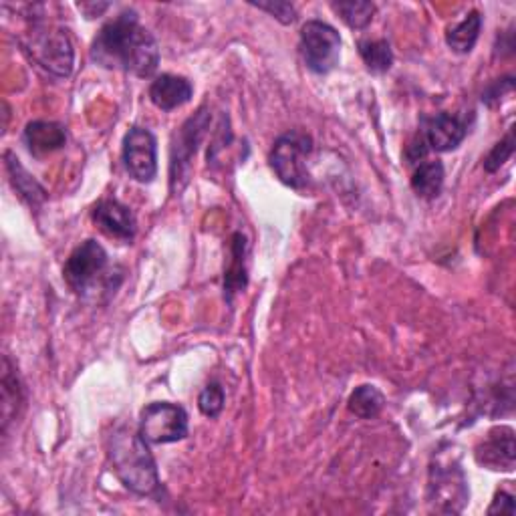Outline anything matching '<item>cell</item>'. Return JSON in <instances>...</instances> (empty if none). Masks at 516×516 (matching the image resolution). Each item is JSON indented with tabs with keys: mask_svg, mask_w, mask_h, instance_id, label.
<instances>
[{
	"mask_svg": "<svg viewBox=\"0 0 516 516\" xmlns=\"http://www.w3.org/2000/svg\"><path fill=\"white\" fill-rule=\"evenodd\" d=\"M91 59L113 71L152 77L160 65V47L154 35L140 25L136 11H123L101 27L91 45Z\"/></svg>",
	"mask_w": 516,
	"mask_h": 516,
	"instance_id": "1",
	"label": "cell"
},
{
	"mask_svg": "<svg viewBox=\"0 0 516 516\" xmlns=\"http://www.w3.org/2000/svg\"><path fill=\"white\" fill-rule=\"evenodd\" d=\"M107 454L117 478L127 490L140 496H152L160 488L156 460L140 430L117 426L107 440Z\"/></svg>",
	"mask_w": 516,
	"mask_h": 516,
	"instance_id": "2",
	"label": "cell"
},
{
	"mask_svg": "<svg viewBox=\"0 0 516 516\" xmlns=\"http://www.w3.org/2000/svg\"><path fill=\"white\" fill-rule=\"evenodd\" d=\"M311 150H313V140L303 132H289L275 142L269 162L285 186L293 190L307 188L309 184L307 158Z\"/></svg>",
	"mask_w": 516,
	"mask_h": 516,
	"instance_id": "3",
	"label": "cell"
},
{
	"mask_svg": "<svg viewBox=\"0 0 516 516\" xmlns=\"http://www.w3.org/2000/svg\"><path fill=\"white\" fill-rule=\"evenodd\" d=\"M468 136V123L452 113H438L424 121L422 132L414 144L408 146V162H418L428 152H452Z\"/></svg>",
	"mask_w": 516,
	"mask_h": 516,
	"instance_id": "4",
	"label": "cell"
},
{
	"mask_svg": "<svg viewBox=\"0 0 516 516\" xmlns=\"http://www.w3.org/2000/svg\"><path fill=\"white\" fill-rule=\"evenodd\" d=\"M25 51L49 73L69 77L73 73L75 51L69 35L61 29H33L29 39H23Z\"/></svg>",
	"mask_w": 516,
	"mask_h": 516,
	"instance_id": "5",
	"label": "cell"
},
{
	"mask_svg": "<svg viewBox=\"0 0 516 516\" xmlns=\"http://www.w3.org/2000/svg\"><path fill=\"white\" fill-rule=\"evenodd\" d=\"M299 47L305 65L317 75H327L339 65L341 37L323 21H309L303 25Z\"/></svg>",
	"mask_w": 516,
	"mask_h": 516,
	"instance_id": "6",
	"label": "cell"
},
{
	"mask_svg": "<svg viewBox=\"0 0 516 516\" xmlns=\"http://www.w3.org/2000/svg\"><path fill=\"white\" fill-rule=\"evenodd\" d=\"M210 125V113L202 107L196 115H192L176 134L172 144V162H170V184L172 192H180L190 178L192 160L198 152V146Z\"/></svg>",
	"mask_w": 516,
	"mask_h": 516,
	"instance_id": "7",
	"label": "cell"
},
{
	"mask_svg": "<svg viewBox=\"0 0 516 516\" xmlns=\"http://www.w3.org/2000/svg\"><path fill=\"white\" fill-rule=\"evenodd\" d=\"M140 434L148 444H172L188 436V414L182 406L154 402L142 410Z\"/></svg>",
	"mask_w": 516,
	"mask_h": 516,
	"instance_id": "8",
	"label": "cell"
},
{
	"mask_svg": "<svg viewBox=\"0 0 516 516\" xmlns=\"http://www.w3.org/2000/svg\"><path fill=\"white\" fill-rule=\"evenodd\" d=\"M107 269V252L97 240L81 242L63 267V277L71 291L77 295H85L91 287H95L97 279Z\"/></svg>",
	"mask_w": 516,
	"mask_h": 516,
	"instance_id": "9",
	"label": "cell"
},
{
	"mask_svg": "<svg viewBox=\"0 0 516 516\" xmlns=\"http://www.w3.org/2000/svg\"><path fill=\"white\" fill-rule=\"evenodd\" d=\"M428 498L438 512H460L468 502V482L462 468L454 462H436L430 470Z\"/></svg>",
	"mask_w": 516,
	"mask_h": 516,
	"instance_id": "10",
	"label": "cell"
},
{
	"mask_svg": "<svg viewBox=\"0 0 516 516\" xmlns=\"http://www.w3.org/2000/svg\"><path fill=\"white\" fill-rule=\"evenodd\" d=\"M123 166L134 180L154 182L158 174V142L146 127H132L123 140Z\"/></svg>",
	"mask_w": 516,
	"mask_h": 516,
	"instance_id": "11",
	"label": "cell"
},
{
	"mask_svg": "<svg viewBox=\"0 0 516 516\" xmlns=\"http://www.w3.org/2000/svg\"><path fill=\"white\" fill-rule=\"evenodd\" d=\"M93 222L101 232L121 242H132L136 236V218L125 204L115 198H105L93 208Z\"/></svg>",
	"mask_w": 516,
	"mask_h": 516,
	"instance_id": "12",
	"label": "cell"
},
{
	"mask_svg": "<svg viewBox=\"0 0 516 516\" xmlns=\"http://www.w3.org/2000/svg\"><path fill=\"white\" fill-rule=\"evenodd\" d=\"M516 460L514 432L512 428L500 426L488 432L486 440L476 448V462L488 470H512Z\"/></svg>",
	"mask_w": 516,
	"mask_h": 516,
	"instance_id": "13",
	"label": "cell"
},
{
	"mask_svg": "<svg viewBox=\"0 0 516 516\" xmlns=\"http://www.w3.org/2000/svg\"><path fill=\"white\" fill-rule=\"evenodd\" d=\"M194 95V87L186 77L180 75H160L150 85V99L162 111H174L186 105Z\"/></svg>",
	"mask_w": 516,
	"mask_h": 516,
	"instance_id": "14",
	"label": "cell"
},
{
	"mask_svg": "<svg viewBox=\"0 0 516 516\" xmlns=\"http://www.w3.org/2000/svg\"><path fill=\"white\" fill-rule=\"evenodd\" d=\"M25 144L35 158H45L61 150L67 142L65 127L55 121H31L25 127Z\"/></svg>",
	"mask_w": 516,
	"mask_h": 516,
	"instance_id": "15",
	"label": "cell"
},
{
	"mask_svg": "<svg viewBox=\"0 0 516 516\" xmlns=\"http://www.w3.org/2000/svg\"><path fill=\"white\" fill-rule=\"evenodd\" d=\"M246 256H248V240L242 232H234L230 238V258L224 271V295L228 301L248 283L246 271Z\"/></svg>",
	"mask_w": 516,
	"mask_h": 516,
	"instance_id": "16",
	"label": "cell"
},
{
	"mask_svg": "<svg viewBox=\"0 0 516 516\" xmlns=\"http://www.w3.org/2000/svg\"><path fill=\"white\" fill-rule=\"evenodd\" d=\"M0 385H3V398H0V404H3V434H7L11 422L17 420L25 402L19 373L13 367L9 355L3 359V381H0Z\"/></svg>",
	"mask_w": 516,
	"mask_h": 516,
	"instance_id": "17",
	"label": "cell"
},
{
	"mask_svg": "<svg viewBox=\"0 0 516 516\" xmlns=\"http://www.w3.org/2000/svg\"><path fill=\"white\" fill-rule=\"evenodd\" d=\"M5 160H7V172L11 176V182L17 188V192L21 194V198L25 202H29L31 206L43 204L47 200L45 188L21 166V162L11 152L5 154Z\"/></svg>",
	"mask_w": 516,
	"mask_h": 516,
	"instance_id": "18",
	"label": "cell"
},
{
	"mask_svg": "<svg viewBox=\"0 0 516 516\" xmlns=\"http://www.w3.org/2000/svg\"><path fill=\"white\" fill-rule=\"evenodd\" d=\"M482 31V17L478 11H470L464 21H460L458 25H454L452 29H448L446 33V43L454 53L466 55L474 49L478 37Z\"/></svg>",
	"mask_w": 516,
	"mask_h": 516,
	"instance_id": "19",
	"label": "cell"
},
{
	"mask_svg": "<svg viewBox=\"0 0 516 516\" xmlns=\"http://www.w3.org/2000/svg\"><path fill=\"white\" fill-rule=\"evenodd\" d=\"M444 178H446V172H444L442 162H438V160L426 162L416 168V172L412 176V188L420 198L434 200L440 196V192L444 188Z\"/></svg>",
	"mask_w": 516,
	"mask_h": 516,
	"instance_id": "20",
	"label": "cell"
},
{
	"mask_svg": "<svg viewBox=\"0 0 516 516\" xmlns=\"http://www.w3.org/2000/svg\"><path fill=\"white\" fill-rule=\"evenodd\" d=\"M359 55L371 73H387L394 65V51L385 39H363L359 41Z\"/></svg>",
	"mask_w": 516,
	"mask_h": 516,
	"instance_id": "21",
	"label": "cell"
},
{
	"mask_svg": "<svg viewBox=\"0 0 516 516\" xmlns=\"http://www.w3.org/2000/svg\"><path fill=\"white\" fill-rule=\"evenodd\" d=\"M383 406H385V398L375 385H359L347 402L349 412L361 420L377 418Z\"/></svg>",
	"mask_w": 516,
	"mask_h": 516,
	"instance_id": "22",
	"label": "cell"
},
{
	"mask_svg": "<svg viewBox=\"0 0 516 516\" xmlns=\"http://www.w3.org/2000/svg\"><path fill=\"white\" fill-rule=\"evenodd\" d=\"M333 11L345 21L347 27L351 29H365L375 15V5L373 3H363V0H357V3H333L331 5Z\"/></svg>",
	"mask_w": 516,
	"mask_h": 516,
	"instance_id": "23",
	"label": "cell"
},
{
	"mask_svg": "<svg viewBox=\"0 0 516 516\" xmlns=\"http://www.w3.org/2000/svg\"><path fill=\"white\" fill-rule=\"evenodd\" d=\"M198 408L206 418H218L222 408H224V390L220 383H210L206 385L200 398H198Z\"/></svg>",
	"mask_w": 516,
	"mask_h": 516,
	"instance_id": "24",
	"label": "cell"
},
{
	"mask_svg": "<svg viewBox=\"0 0 516 516\" xmlns=\"http://www.w3.org/2000/svg\"><path fill=\"white\" fill-rule=\"evenodd\" d=\"M514 154V132L510 129V132L506 134L504 140H500L492 150L490 154L484 158V170L494 174L498 172Z\"/></svg>",
	"mask_w": 516,
	"mask_h": 516,
	"instance_id": "25",
	"label": "cell"
},
{
	"mask_svg": "<svg viewBox=\"0 0 516 516\" xmlns=\"http://www.w3.org/2000/svg\"><path fill=\"white\" fill-rule=\"evenodd\" d=\"M256 9L267 11L269 15H273L277 21H281L283 25H293L297 21V11L293 5L289 3H281V0H267V3H250Z\"/></svg>",
	"mask_w": 516,
	"mask_h": 516,
	"instance_id": "26",
	"label": "cell"
},
{
	"mask_svg": "<svg viewBox=\"0 0 516 516\" xmlns=\"http://www.w3.org/2000/svg\"><path fill=\"white\" fill-rule=\"evenodd\" d=\"M508 514L512 516L514 514V494L512 492H506V490H498L490 508H488V514Z\"/></svg>",
	"mask_w": 516,
	"mask_h": 516,
	"instance_id": "27",
	"label": "cell"
},
{
	"mask_svg": "<svg viewBox=\"0 0 516 516\" xmlns=\"http://www.w3.org/2000/svg\"><path fill=\"white\" fill-rule=\"evenodd\" d=\"M109 7H111L109 3H81V5H77V9H79L81 13H85L87 19L101 17Z\"/></svg>",
	"mask_w": 516,
	"mask_h": 516,
	"instance_id": "28",
	"label": "cell"
}]
</instances>
